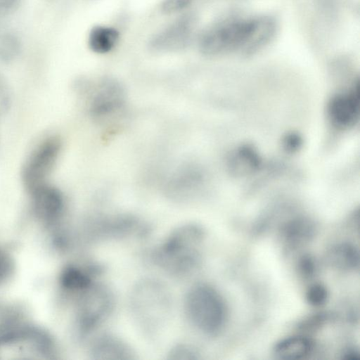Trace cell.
<instances>
[{"label":"cell","mask_w":360,"mask_h":360,"mask_svg":"<svg viewBox=\"0 0 360 360\" xmlns=\"http://www.w3.org/2000/svg\"><path fill=\"white\" fill-rule=\"evenodd\" d=\"M274 30V22L266 17L225 21L206 30L198 46L207 56L236 52L251 54L271 39Z\"/></svg>","instance_id":"obj_1"},{"label":"cell","mask_w":360,"mask_h":360,"mask_svg":"<svg viewBox=\"0 0 360 360\" xmlns=\"http://www.w3.org/2000/svg\"><path fill=\"white\" fill-rule=\"evenodd\" d=\"M204 233L192 224L176 227L154 252L155 263L174 276H184L193 271L200 259Z\"/></svg>","instance_id":"obj_2"},{"label":"cell","mask_w":360,"mask_h":360,"mask_svg":"<svg viewBox=\"0 0 360 360\" xmlns=\"http://www.w3.org/2000/svg\"><path fill=\"white\" fill-rule=\"evenodd\" d=\"M184 309L190 322L207 335L219 333L226 321V308L222 297L206 283L195 284L188 290Z\"/></svg>","instance_id":"obj_3"},{"label":"cell","mask_w":360,"mask_h":360,"mask_svg":"<svg viewBox=\"0 0 360 360\" xmlns=\"http://www.w3.org/2000/svg\"><path fill=\"white\" fill-rule=\"evenodd\" d=\"M131 300L134 315L149 332H155L162 326L171 311L169 292L164 285L155 280H144L138 283Z\"/></svg>","instance_id":"obj_4"},{"label":"cell","mask_w":360,"mask_h":360,"mask_svg":"<svg viewBox=\"0 0 360 360\" xmlns=\"http://www.w3.org/2000/svg\"><path fill=\"white\" fill-rule=\"evenodd\" d=\"M62 143L55 135L40 141L27 155L22 165L21 178L29 193L45 184L60 153Z\"/></svg>","instance_id":"obj_5"},{"label":"cell","mask_w":360,"mask_h":360,"mask_svg":"<svg viewBox=\"0 0 360 360\" xmlns=\"http://www.w3.org/2000/svg\"><path fill=\"white\" fill-rule=\"evenodd\" d=\"M81 293L78 325L81 333L86 334L97 328L111 314L114 297L107 287L94 283Z\"/></svg>","instance_id":"obj_6"},{"label":"cell","mask_w":360,"mask_h":360,"mask_svg":"<svg viewBox=\"0 0 360 360\" xmlns=\"http://www.w3.org/2000/svg\"><path fill=\"white\" fill-rule=\"evenodd\" d=\"M359 103L358 82L349 89L334 95L327 107L328 116L332 124L340 129L354 126L359 120Z\"/></svg>","instance_id":"obj_7"},{"label":"cell","mask_w":360,"mask_h":360,"mask_svg":"<svg viewBox=\"0 0 360 360\" xmlns=\"http://www.w3.org/2000/svg\"><path fill=\"white\" fill-rule=\"evenodd\" d=\"M32 210L39 219L53 224L57 221L63 213L65 199L61 191L46 183L29 192Z\"/></svg>","instance_id":"obj_8"},{"label":"cell","mask_w":360,"mask_h":360,"mask_svg":"<svg viewBox=\"0 0 360 360\" xmlns=\"http://www.w3.org/2000/svg\"><path fill=\"white\" fill-rule=\"evenodd\" d=\"M124 102V91L120 83L104 79L98 83L89 98V111L96 117L109 116L120 110Z\"/></svg>","instance_id":"obj_9"},{"label":"cell","mask_w":360,"mask_h":360,"mask_svg":"<svg viewBox=\"0 0 360 360\" xmlns=\"http://www.w3.org/2000/svg\"><path fill=\"white\" fill-rule=\"evenodd\" d=\"M193 18L182 15L155 35L151 46L159 51H176L188 43L193 29Z\"/></svg>","instance_id":"obj_10"},{"label":"cell","mask_w":360,"mask_h":360,"mask_svg":"<svg viewBox=\"0 0 360 360\" xmlns=\"http://www.w3.org/2000/svg\"><path fill=\"white\" fill-rule=\"evenodd\" d=\"M89 354L94 360H128L134 359L131 347L122 339L112 335L96 338L90 346Z\"/></svg>","instance_id":"obj_11"},{"label":"cell","mask_w":360,"mask_h":360,"mask_svg":"<svg viewBox=\"0 0 360 360\" xmlns=\"http://www.w3.org/2000/svg\"><path fill=\"white\" fill-rule=\"evenodd\" d=\"M313 342L304 335H292L281 339L274 347V355L283 359H300L311 352Z\"/></svg>","instance_id":"obj_12"},{"label":"cell","mask_w":360,"mask_h":360,"mask_svg":"<svg viewBox=\"0 0 360 360\" xmlns=\"http://www.w3.org/2000/svg\"><path fill=\"white\" fill-rule=\"evenodd\" d=\"M120 38L118 31L112 27L98 25L91 29L88 37V44L91 51L103 54L112 51Z\"/></svg>","instance_id":"obj_13"},{"label":"cell","mask_w":360,"mask_h":360,"mask_svg":"<svg viewBox=\"0 0 360 360\" xmlns=\"http://www.w3.org/2000/svg\"><path fill=\"white\" fill-rule=\"evenodd\" d=\"M231 170L236 174H247L260 165V159L252 148L245 146L238 148L229 160Z\"/></svg>","instance_id":"obj_14"},{"label":"cell","mask_w":360,"mask_h":360,"mask_svg":"<svg viewBox=\"0 0 360 360\" xmlns=\"http://www.w3.org/2000/svg\"><path fill=\"white\" fill-rule=\"evenodd\" d=\"M59 281L65 289L77 292H82L93 283L90 274L75 265L65 266L60 273Z\"/></svg>","instance_id":"obj_15"},{"label":"cell","mask_w":360,"mask_h":360,"mask_svg":"<svg viewBox=\"0 0 360 360\" xmlns=\"http://www.w3.org/2000/svg\"><path fill=\"white\" fill-rule=\"evenodd\" d=\"M330 262L340 269H351L359 264L357 249L348 243H342L333 247L329 254Z\"/></svg>","instance_id":"obj_16"},{"label":"cell","mask_w":360,"mask_h":360,"mask_svg":"<svg viewBox=\"0 0 360 360\" xmlns=\"http://www.w3.org/2000/svg\"><path fill=\"white\" fill-rule=\"evenodd\" d=\"M200 178V176L193 168H183L169 182V190L174 195L186 194V191L199 183Z\"/></svg>","instance_id":"obj_17"},{"label":"cell","mask_w":360,"mask_h":360,"mask_svg":"<svg viewBox=\"0 0 360 360\" xmlns=\"http://www.w3.org/2000/svg\"><path fill=\"white\" fill-rule=\"evenodd\" d=\"M21 50V41L16 34L0 31V60L12 61L20 55Z\"/></svg>","instance_id":"obj_18"},{"label":"cell","mask_w":360,"mask_h":360,"mask_svg":"<svg viewBox=\"0 0 360 360\" xmlns=\"http://www.w3.org/2000/svg\"><path fill=\"white\" fill-rule=\"evenodd\" d=\"M285 231V236L291 241H301L312 235L313 226L309 220L297 218L290 221Z\"/></svg>","instance_id":"obj_19"},{"label":"cell","mask_w":360,"mask_h":360,"mask_svg":"<svg viewBox=\"0 0 360 360\" xmlns=\"http://www.w3.org/2000/svg\"><path fill=\"white\" fill-rule=\"evenodd\" d=\"M328 296L327 289L321 283L311 285L306 292L307 301L314 307L324 304L328 299Z\"/></svg>","instance_id":"obj_20"},{"label":"cell","mask_w":360,"mask_h":360,"mask_svg":"<svg viewBox=\"0 0 360 360\" xmlns=\"http://www.w3.org/2000/svg\"><path fill=\"white\" fill-rule=\"evenodd\" d=\"M15 269V262L9 252L0 247V285L5 283L12 276Z\"/></svg>","instance_id":"obj_21"},{"label":"cell","mask_w":360,"mask_h":360,"mask_svg":"<svg viewBox=\"0 0 360 360\" xmlns=\"http://www.w3.org/2000/svg\"><path fill=\"white\" fill-rule=\"evenodd\" d=\"M11 105V92L5 77L0 73V116L4 115Z\"/></svg>","instance_id":"obj_22"},{"label":"cell","mask_w":360,"mask_h":360,"mask_svg":"<svg viewBox=\"0 0 360 360\" xmlns=\"http://www.w3.org/2000/svg\"><path fill=\"white\" fill-rule=\"evenodd\" d=\"M195 351L186 344L176 345L171 349L169 359L172 360H187L195 359Z\"/></svg>","instance_id":"obj_23"},{"label":"cell","mask_w":360,"mask_h":360,"mask_svg":"<svg viewBox=\"0 0 360 360\" xmlns=\"http://www.w3.org/2000/svg\"><path fill=\"white\" fill-rule=\"evenodd\" d=\"M192 0H164L161 4V10L166 14H175L185 10Z\"/></svg>","instance_id":"obj_24"},{"label":"cell","mask_w":360,"mask_h":360,"mask_svg":"<svg viewBox=\"0 0 360 360\" xmlns=\"http://www.w3.org/2000/svg\"><path fill=\"white\" fill-rule=\"evenodd\" d=\"M20 0H0V14H6L15 9Z\"/></svg>","instance_id":"obj_25"},{"label":"cell","mask_w":360,"mask_h":360,"mask_svg":"<svg viewBox=\"0 0 360 360\" xmlns=\"http://www.w3.org/2000/svg\"><path fill=\"white\" fill-rule=\"evenodd\" d=\"M301 270L306 275H311L314 272V262L309 257H304L301 261Z\"/></svg>","instance_id":"obj_26"}]
</instances>
